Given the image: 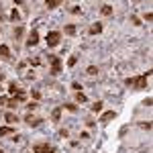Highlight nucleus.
<instances>
[{"label":"nucleus","instance_id":"23","mask_svg":"<svg viewBox=\"0 0 153 153\" xmlns=\"http://www.w3.org/2000/svg\"><path fill=\"white\" fill-rule=\"evenodd\" d=\"M31 96H33L35 100H39V98H41V92H39V90H33V92H31Z\"/></svg>","mask_w":153,"mask_h":153},{"label":"nucleus","instance_id":"29","mask_svg":"<svg viewBox=\"0 0 153 153\" xmlns=\"http://www.w3.org/2000/svg\"><path fill=\"white\" fill-rule=\"evenodd\" d=\"M0 153H6V151H2V149H0Z\"/></svg>","mask_w":153,"mask_h":153},{"label":"nucleus","instance_id":"20","mask_svg":"<svg viewBox=\"0 0 153 153\" xmlns=\"http://www.w3.org/2000/svg\"><path fill=\"white\" fill-rule=\"evenodd\" d=\"M92 110H94V112H100V110H102V102H96V104L92 106Z\"/></svg>","mask_w":153,"mask_h":153},{"label":"nucleus","instance_id":"18","mask_svg":"<svg viewBox=\"0 0 153 153\" xmlns=\"http://www.w3.org/2000/svg\"><path fill=\"white\" fill-rule=\"evenodd\" d=\"M10 19H12V21H19V19H21V14H19V10H16V8L10 12Z\"/></svg>","mask_w":153,"mask_h":153},{"label":"nucleus","instance_id":"14","mask_svg":"<svg viewBox=\"0 0 153 153\" xmlns=\"http://www.w3.org/2000/svg\"><path fill=\"white\" fill-rule=\"evenodd\" d=\"M51 118H53V123H57L59 118H61V110H59V108H55V110H53V114H51Z\"/></svg>","mask_w":153,"mask_h":153},{"label":"nucleus","instance_id":"2","mask_svg":"<svg viewBox=\"0 0 153 153\" xmlns=\"http://www.w3.org/2000/svg\"><path fill=\"white\" fill-rule=\"evenodd\" d=\"M49 63H51V76H57L61 71V59L57 55H49Z\"/></svg>","mask_w":153,"mask_h":153},{"label":"nucleus","instance_id":"13","mask_svg":"<svg viewBox=\"0 0 153 153\" xmlns=\"http://www.w3.org/2000/svg\"><path fill=\"white\" fill-rule=\"evenodd\" d=\"M100 12H102L104 16H108V14H112V6H110V4H104V6L100 8Z\"/></svg>","mask_w":153,"mask_h":153},{"label":"nucleus","instance_id":"17","mask_svg":"<svg viewBox=\"0 0 153 153\" xmlns=\"http://www.w3.org/2000/svg\"><path fill=\"white\" fill-rule=\"evenodd\" d=\"M65 33H68V35H74V33H76V25H68V27H65Z\"/></svg>","mask_w":153,"mask_h":153},{"label":"nucleus","instance_id":"10","mask_svg":"<svg viewBox=\"0 0 153 153\" xmlns=\"http://www.w3.org/2000/svg\"><path fill=\"white\" fill-rule=\"evenodd\" d=\"M100 31H102V25L100 23H94L90 27V35H96V33H100Z\"/></svg>","mask_w":153,"mask_h":153},{"label":"nucleus","instance_id":"25","mask_svg":"<svg viewBox=\"0 0 153 153\" xmlns=\"http://www.w3.org/2000/svg\"><path fill=\"white\" fill-rule=\"evenodd\" d=\"M80 137H82V139H90V133H86V131H84V133H80Z\"/></svg>","mask_w":153,"mask_h":153},{"label":"nucleus","instance_id":"8","mask_svg":"<svg viewBox=\"0 0 153 153\" xmlns=\"http://www.w3.org/2000/svg\"><path fill=\"white\" fill-rule=\"evenodd\" d=\"M4 118H6V123H8V125H14V123L19 120V117H16V114H12V112H6Z\"/></svg>","mask_w":153,"mask_h":153},{"label":"nucleus","instance_id":"16","mask_svg":"<svg viewBox=\"0 0 153 153\" xmlns=\"http://www.w3.org/2000/svg\"><path fill=\"white\" fill-rule=\"evenodd\" d=\"M86 74H88V76H96V74H98V68H96V65H90V68L86 70Z\"/></svg>","mask_w":153,"mask_h":153},{"label":"nucleus","instance_id":"22","mask_svg":"<svg viewBox=\"0 0 153 153\" xmlns=\"http://www.w3.org/2000/svg\"><path fill=\"white\" fill-rule=\"evenodd\" d=\"M76 61H78V57H76V55H71L70 61H68V65H70V68H71V65H76Z\"/></svg>","mask_w":153,"mask_h":153},{"label":"nucleus","instance_id":"1","mask_svg":"<svg viewBox=\"0 0 153 153\" xmlns=\"http://www.w3.org/2000/svg\"><path fill=\"white\" fill-rule=\"evenodd\" d=\"M151 76V71H147V74H143L139 78H127V86L131 88H135V90H143L145 88V84H147V78Z\"/></svg>","mask_w":153,"mask_h":153},{"label":"nucleus","instance_id":"5","mask_svg":"<svg viewBox=\"0 0 153 153\" xmlns=\"http://www.w3.org/2000/svg\"><path fill=\"white\" fill-rule=\"evenodd\" d=\"M25 120H27V125H29V127H39L43 118H39V117H33V114H27V118H25Z\"/></svg>","mask_w":153,"mask_h":153},{"label":"nucleus","instance_id":"12","mask_svg":"<svg viewBox=\"0 0 153 153\" xmlns=\"http://www.w3.org/2000/svg\"><path fill=\"white\" fill-rule=\"evenodd\" d=\"M45 6H47V8H57V6H61V2H59V0H47Z\"/></svg>","mask_w":153,"mask_h":153},{"label":"nucleus","instance_id":"3","mask_svg":"<svg viewBox=\"0 0 153 153\" xmlns=\"http://www.w3.org/2000/svg\"><path fill=\"white\" fill-rule=\"evenodd\" d=\"M45 41H47L49 47H55V45H59V41H61V33H57V31H49Z\"/></svg>","mask_w":153,"mask_h":153},{"label":"nucleus","instance_id":"15","mask_svg":"<svg viewBox=\"0 0 153 153\" xmlns=\"http://www.w3.org/2000/svg\"><path fill=\"white\" fill-rule=\"evenodd\" d=\"M8 92H10V94H21V90L16 88V84H14V82H12L10 86H8Z\"/></svg>","mask_w":153,"mask_h":153},{"label":"nucleus","instance_id":"11","mask_svg":"<svg viewBox=\"0 0 153 153\" xmlns=\"http://www.w3.org/2000/svg\"><path fill=\"white\" fill-rule=\"evenodd\" d=\"M14 129L12 127H0V137H4V135H12Z\"/></svg>","mask_w":153,"mask_h":153},{"label":"nucleus","instance_id":"6","mask_svg":"<svg viewBox=\"0 0 153 153\" xmlns=\"http://www.w3.org/2000/svg\"><path fill=\"white\" fill-rule=\"evenodd\" d=\"M37 41H39V33L33 29V31H31V35H29V41H27V47H33V45H37Z\"/></svg>","mask_w":153,"mask_h":153},{"label":"nucleus","instance_id":"24","mask_svg":"<svg viewBox=\"0 0 153 153\" xmlns=\"http://www.w3.org/2000/svg\"><path fill=\"white\" fill-rule=\"evenodd\" d=\"M70 12H74V14H78V12H80V6H71V8H70Z\"/></svg>","mask_w":153,"mask_h":153},{"label":"nucleus","instance_id":"19","mask_svg":"<svg viewBox=\"0 0 153 153\" xmlns=\"http://www.w3.org/2000/svg\"><path fill=\"white\" fill-rule=\"evenodd\" d=\"M76 100H78V102H86V94L78 92V94H76Z\"/></svg>","mask_w":153,"mask_h":153},{"label":"nucleus","instance_id":"7","mask_svg":"<svg viewBox=\"0 0 153 153\" xmlns=\"http://www.w3.org/2000/svg\"><path fill=\"white\" fill-rule=\"evenodd\" d=\"M0 57H4V59L10 57V49L6 47V45H2V43H0Z\"/></svg>","mask_w":153,"mask_h":153},{"label":"nucleus","instance_id":"9","mask_svg":"<svg viewBox=\"0 0 153 153\" xmlns=\"http://www.w3.org/2000/svg\"><path fill=\"white\" fill-rule=\"evenodd\" d=\"M110 118H114V110H108V112H104V114L100 117V120H102V123H108Z\"/></svg>","mask_w":153,"mask_h":153},{"label":"nucleus","instance_id":"27","mask_svg":"<svg viewBox=\"0 0 153 153\" xmlns=\"http://www.w3.org/2000/svg\"><path fill=\"white\" fill-rule=\"evenodd\" d=\"M4 102H6V98H4V96H0V104H4Z\"/></svg>","mask_w":153,"mask_h":153},{"label":"nucleus","instance_id":"4","mask_svg":"<svg viewBox=\"0 0 153 153\" xmlns=\"http://www.w3.org/2000/svg\"><path fill=\"white\" fill-rule=\"evenodd\" d=\"M51 151H53V147L49 143H37V145H33V153H51Z\"/></svg>","mask_w":153,"mask_h":153},{"label":"nucleus","instance_id":"26","mask_svg":"<svg viewBox=\"0 0 153 153\" xmlns=\"http://www.w3.org/2000/svg\"><path fill=\"white\" fill-rule=\"evenodd\" d=\"M65 108H68V110H71V112H76V106H74V104H65Z\"/></svg>","mask_w":153,"mask_h":153},{"label":"nucleus","instance_id":"21","mask_svg":"<svg viewBox=\"0 0 153 153\" xmlns=\"http://www.w3.org/2000/svg\"><path fill=\"white\" fill-rule=\"evenodd\" d=\"M29 63H31V65H39L41 61H39V57H31V59H29Z\"/></svg>","mask_w":153,"mask_h":153},{"label":"nucleus","instance_id":"28","mask_svg":"<svg viewBox=\"0 0 153 153\" xmlns=\"http://www.w3.org/2000/svg\"><path fill=\"white\" fill-rule=\"evenodd\" d=\"M2 80H4V74H0V82H2Z\"/></svg>","mask_w":153,"mask_h":153}]
</instances>
